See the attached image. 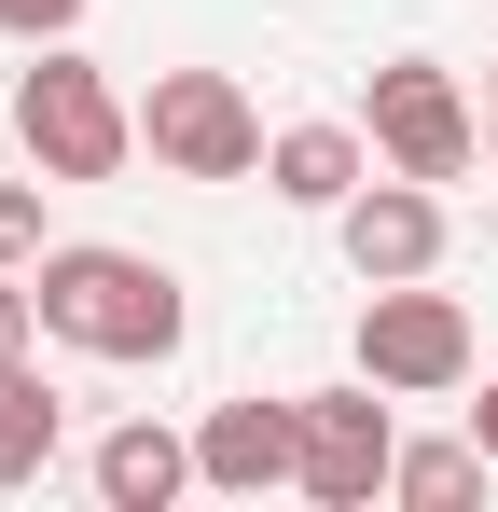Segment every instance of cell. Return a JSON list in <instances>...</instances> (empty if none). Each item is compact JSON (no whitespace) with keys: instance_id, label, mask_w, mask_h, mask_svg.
I'll return each mask as SVG.
<instances>
[{"instance_id":"1","label":"cell","mask_w":498,"mask_h":512,"mask_svg":"<svg viewBox=\"0 0 498 512\" xmlns=\"http://www.w3.org/2000/svg\"><path fill=\"white\" fill-rule=\"evenodd\" d=\"M28 291H42V333L83 346V360H180V333H194V305H180V277H166L153 250H42L28 263Z\"/></svg>"},{"instance_id":"2","label":"cell","mask_w":498,"mask_h":512,"mask_svg":"<svg viewBox=\"0 0 498 512\" xmlns=\"http://www.w3.org/2000/svg\"><path fill=\"white\" fill-rule=\"evenodd\" d=\"M14 139H28L42 180H125V153H139V97H111V70H97L83 42H42V70L14 84Z\"/></svg>"},{"instance_id":"3","label":"cell","mask_w":498,"mask_h":512,"mask_svg":"<svg viewBox=\"0 0 498 512\" xmlns=\"http://www.w3.org/2000/svg\"><path fill=\"white\" fill-rule=\"evenodd\" d=\"M360 374H374L388 402L471 388V305L429 291V277H374V291H360Z\"/></svg>"},{"instance_id":"4","label":"cell","mask_w":498,"mask_h":512,"mask_svg":"<svg viewBox=\"0 0 498 512\" xmlns=\"http://www.w3.org/2000/svg\"><path fill=\"white\" fill-rule=\"evenodd\" d=\"M139 139H153L166 180H263V111H249L236 70H153Z\"/></svg>"},{"instance_id":"5","label":"cell","mask_w":498,"mask_h":512,"mask_svg":"<svg viewBox=\"0 0 498 512\" xmlns=\"http://www.w3.org/2000/svg\"><path fill=\"white\" fill-rule=\"evenodd\" d=\"M360 139H374V167H402V180H471V153H485L457 70H429V56H388V70H374Z\"/></svg>"},{"instance_id":"6","label":"cell","mask_w":498,"mask_h":512,"mask_svg":"<svg viewBox=\"0 0 498 512\" xmlns=\"http://www.w3.org/2000/svg\"><path fill=\"white\" fill-rule=\"evenodd\" d=\"M388 471H402L388 388H374V374H360V388H305V499H319V512H374Z\"/></svg>"},{"instance_id":"7","label":"cell","mask_w":498,"mask_h":512,"mask_svg":"<svg viewBox=\"0 0 498 512\" xmlns=\"http://www.w3.org/2000/svg\"><path fill=\"white\" fill-rule=\"evenodd\" d=\"M332 250H346V277L374 291V277H429L443 263V180H360L346 208H332Z\"/></svg>"},{"instance_id":"8","label":"cell","mask_w":498,"mask_h":512,"mask_svg":"<svg viewBox=\"0 0 498 512\" xmlns=\"http://www.w3.org/2000/svg\"><path fill=\"white\" fill-rule=\"evenodd\" d=\"M194 471H208L222 499H277V485H305V402H208Z\"/></svg>"},{"instance_id":"9","label":"cell","mask_w":498,"mask_h":512,"mask_svg":"<svg viewBox=\"0 0 498 512\" xmlns=\"http://www.w3.org/2000/svg\"><path fill=\"white\" fill-rule=\"evenodd\" d=\"M83 471H97V499H111V512H166L180 485H208V471H194V429H166V416L97 429V457H83Z\"/></svg>"},{"instance_id":"10","label":"cell","mask_w":498,"mask_h":512,"mask_svg":"<svg viewBox=\"0 0 498 512\" xmlns=\"http://www.w3.org/2000/svg\"><path fill=\"white\" fill-rule=\"evenodd\" d=\"M360 180H374V139H360V125H277V139H263V194H277V208H319L332 222Z\"/></svg>"},{"instance_id":"11","label":"cell","mask_w":498,"mask_h":512,"mask_svg":"<svg viewBox=\"0 0 498 512\" xmlns=\"http://www.w3.org/2000/svg\"><path fill=\"white\" fill-rule=\"evenodd\" d=\"M56 443H70V402H56L28 360H0V499H14V485H42V471H56Z\"/></svg>"},{"instance_id":"12","label":"cell","mask_w":498,"mask_h":512,"mask_svg":"<svg viewBox=\"0 0 498 512\" xmlns=\"http://www.w3.org/2000/svg\"><path fill=\"white\" fill-rule=\"evenodd\" d=\"M485 471H498V457L471 443V429H457V443H402L388 499H402V512H471V499H485Z\"/></svg>"},{"instance_id":"13","label":"cell","mask_w":498,"mask_h":512,"mask_svg":"<svg viewBox=\"0 0 498 512\" xmlns=\"http://www.w3.org/2000/svg\"><path fill=\"white\" fill-rule=\"evenodd\" d=\"M42 194H56L42 167H28V180H0V263H14V277L42 263Z\"/></svg>"},{"instance_id":"14","label":"cell","mask_w":498,"mask_h":512,"mask_svg":"<svg viewBox=\"0 0 498 512\" xmlns=\"http://www.w3.org/2000/svg\"><path fill=\"white\" fill-rule=\"evenodd\" d=\"M70 28H83V0H0V42H28V56L70 42Z\"/></svg>"},{"instance_id":"15","label":"cell","mask_w":498,"mask_h":512,"mask_svg":"<svg viewBox=\"0 0 498 512\" xmlns=\"http://www.w3.org/2000/svg\"><path fill=\"white\" fill-rule=\"evenodd\" d=\"M28 346H42V291L0 263V360H28Z\"/></svg>"},{"instance_id":"16","label":"cell","mask_w":498,"mask_h":512,"mask_svg":"<svg viewBox=\"0 0 498 512\" xmlns=\"http://www.w3.org/2000/svg\"><path fill=\"white\" fill-rule=\"evenodd\" d=\"M471 443H485V457H498V374H485V402H471Z\"/></svg>"},{"instance_id":"17","label":"cell","mask_w":498,"mask_h":512,"mask_svg":"<svg viewBox=\"0 0 498 512\" xmlns=\"http://www.w3.org/2000/svg\"><path fill=\"white\" fill-rule=\"evenodd\" d=\"M485 153H498V56H485Z\"/></svg>"}]
</instances>
